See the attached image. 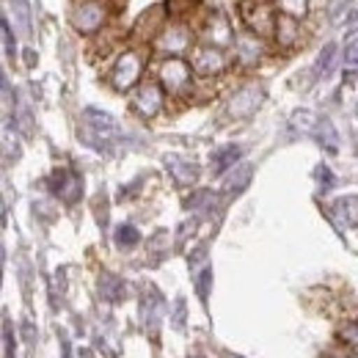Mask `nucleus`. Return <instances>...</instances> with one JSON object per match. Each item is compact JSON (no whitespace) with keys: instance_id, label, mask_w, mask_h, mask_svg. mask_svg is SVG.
Wrapping results in <instances>:
<instances>
[{"instance_id":"nucleus-1","label":"nucleus","mask_w":358,"mask_h":358,"mask_svg":"<svg viewBox=\"0 0 358 358\" xmlns=\"http://www.w3.org/2000/svg\"><path fill=\"white\" fill-rule=\"evenodd\" d=\"M80 141L94 149V152H113L116 149V143H119V124H116V119L110 116V113H105V110H96V108H86L83 110V116H80Z\"/></svg>"},{"instance_id":"nucleus-2","label":"nucleus","mask_w":358,"mask_h":358,"mask_svg":"<svg viewBox=\"0 0 358 358\" xmlns=\"http://www.w3.org/2000/svg\"><path fill=\"white\" fill-rule=\"evenodd\" d=\"M240 11H243V22L248 25L251 34H257V36L275 34V20L278 17H275V11H273L268 0H245L240 6Z\"/></svg>"},{"instance_id":"nucleus-3","label":"nucleus","mask_w":358,"mask_h":358,"mask_svg":"<svg viewBox=\"0 0 358 358\" xmlns=\"http://www.w3.org/2000/svg\"><path fill=\"white\" fill-rule=\"evenodd\" d=\"M141 72H143V61L138 52H122L113 72H110V86L116 91H130L141 80Z\"/></svg>"},{"instance_id":"nucleus-4","label":"nucleus","mask_w":358,"mask_h":358,"mask_svg":"<svg viewBox=\"0 0 358 358\" xmlns=\"http://www.w3.org/2000/svg\"><path fill=\"white\" fill-rule=\"evenodd\" d=\"M163 320H166V301H163V295L155 287H143V292H141V322H143V328L155 336L160 331Z\"/></svg>"},{"instance_id":"nucleus-5","label":"nucleus","mask_w":358,"mask_h":358,"mask_svg":"<svg viewBox=\"0 0 358 358\" xmlns=\"http://www.w3.org/2000/svg\"><path fill=\"white\" fill-rule=\"evenodd\" d=\"M105 20H108V6H105L102 0H83V3L75 8V14H72V25H75V31H80V34H94V31H99V28L105 25Z\"/></svg>"},{"instance_id":"nucleus-6","label":"nucleus","mask_w":358,"mask_h":358,"mask_svg":"<svg viewBox=\"0 0 358 358\" xmlns=\"http://www.w3.org/2000/svg\"><path fill=\"white\" fill-rule=\"evenodd\" d=\"M262 99H265L262 86H243V89H237L231 94L226 110H229L231 119H248V116H254L259 110Z\"/></svg>"},{"instance_id":"nucleus-7","label":"nucleus","mask_w":358,"mask_h":358,"mask_svg":"<svg viewBox=\"0 0 358 358\" xmlns=\"http://www.w3.org/2000/svg\"><path fill=\"white\" fill-rule=\"evenodd\" d=\"M50 190H52V196H58L64 204H75V201L83 196V179L78 177L75 171H69V169H58V171H52V177H50Z\"/></svg>"},{"instance_id":"nucleus-8","label":"nucleus","mask_w":358,"mask_h":358,"mask_svg":"<svg viewBox=\"0 0 358 358\" xmlns=\"http://www.w3.org/2000/svg\"><path fill=\"white\" fill-rule=\"evenodd\" d=\"M133 108L138 116H143V119H155V116L163 110V91H160V86H155V83H143L141 89L135 91Z\"/></svg>"},{"instance_id":"nucleus-9","label":"nucleus","mask_w":358,"mask_h":358,"mask_svg":"<svg viewBox=\"0 0 358 358\" xmlns=\"http://www.w3.org/2000/svg\"><path fill=\"white\" fill-rule=\"evenodd\" d=\"M190 66H193V72L210 78V75H218V72L226 69V55L218 47H199V50L193 52Z\"/></svg>"},{"instance_id":"nucleus-10","label":"nucleus","mask_w":358,"mask_h":358,"mask_svg":"<svg viewBox=\"0 0 358 358\" xmlns=\"http://www.w3.org/2000/svg\"><path fill=\"white\" fill-rule=\"evenodd\" d=\"M160 80L169 91H185L190 83V64L182 61V58H169L163 66H160Z\"/></svg>"},{"instance_id":"nucleus-11","label":"nucleus","mask_w":358,"mask_h":358,"mask_svg":"<svg viewBox=\"0 0 358 358\" xmlns=\"http://www.w3.org/2000/svg\"><path fill=\"white\" fill-rule=\"evenodd\" d=\"M157 47H160L163 52H169V55H179L182 50L190 47V31H187L185 25H179V22L177 25H169V28L160 31Z\"/></svg>"},{"instance_id":"nucleus-12","label":"nucleus","mask_w":358,"mask_h":358,"mask_svg":"<svg viewBox=\"0 0 358 358\" xmlns=\"http://www.w3.org/2000/svg\"><path fill=\"white\" fill-rule=\"evenodd\" d=\"M331 215L342 229L358 226V196H342L331 204Z\"/></svg>"},{"instance_id":"nucleus-13","label":"nucleus","mask_w":358,"mask_h":358,"mask_svg":"<svg viewBox=\"0 0 358 358\" xmlns=\"http://www.w3.org/2000/svg\"><path fill=\"white\" fill-rule=\"evenodd\" d=\"M166 169H169L171 177L177 179L179 185H185V187L199 179V166H196L193 160H187V157H179V155H169V157H166Z\"/></svg>"},{"instance_id":"nucleus-14","label":"nucleus","mask_w":358,"mask_h":358,"mask_svg":"<svg viewBox=\"0 0 358 358\" xmlns=\"http://www.w3.org/2000/svg\"><path fill=\"white\" fill-rule=\"evenodd\" d=\"M240 157H243V146H237V143H226L221 149H215L213 152V174H218V177L229 174Z\"/></svg>"},{"instance_id":"nucleus-15","label":"nucleus","mask_w":358,"mask_h":358,"mask_svg":"<svg viewBox=\"0 0 358 358\" xmlns=\"http://www.w3.org/2000/svg\"><path fill=\"white\" fill-rule=\"evenodd\" d=\"M254 177V166L251 163H240V166H234L231 171H229V177L224 179V193L231 199V196H240L245 187H248V182Z\"/></svg>"},{"instance_id":"nucleus-16","label":"nucleus","mask_w":358,"mask_h":358,"mask_svg":"<svg viewBox=\"0 0 358 358\" xmlns=\"http://www.w3.org/2000/svg\"><path fill=\"white\" fill-rule=\"evenodd\" d=\"M99 295H102L108 303H119V301H124V295H127V284H124L119 275H113V273H102V275H99Z\"/></svg>"},{"instance_id":"nucleus-17","label":"nucleus","mask_w":358,"mask_h":358,"mask_svg":"<svg viewBox=\"0 0 358 358\" xmlns=\"http://www.w3.org/2000/svg\"><path fill=\"white\" fill-rule=\"evenodd\" d=\"M215 207H218V196L213 190H199V193H193L187 199V210L201 215V218H210L215 213Z\"/></svg>"},{"instance_id":"nucleus-18","label":"nucleus","mask_w":358,"mask_h":358,"mask_svg":"<svg viewBox=\"0 0 358 358\" xmlns=\"http://www.w3.org/2000/svg\"><path fill=\"white\" fill-rule=\"evenodd\" d=\"M314 138H317V143H320L328 155H336V152H339V133H336V127H334L331 119H320V124H317V130H314Z\"/></svg>"},{"instance_id":"nucleus-19","label":"nucleus","mask_w":358,"mask_h":358,"mask_svg":"<svg viewBox=\"0 0 358 358\" xmlns=\"http://www.w3.org/2000/svg\"><path fill=\"white\" fill-rule=\"evenodd\" d=\"M336 50L339 47L334 45V42H328V45L320 50L317 64H314V80H325L334 72V66H336Z\"/></svg>"},{"instance_id":"nucleus-20","label":"nucleus","mask_w":358,"mask_h":358,"mask_svg":"<svg viewBox=\"0 0 358 358\" xmlns=\"http://www.w3.org/2000/svg\"><path fill=\"white\" fill-rule=\"evenodd\" d=\"M295 20L298 17H289V14H281L275 20V39H278V45H295V39H298V22Z\"/></svg>"},{"instance_id":"nucleus-21","label":"nucleus","mask_w":358,"mask_h":358,"mask_svg":"<svg viewBox=\"0 0 358 358\" xmlns=\"http://www.w3.org/2000/svg\"><path fill=\"white\" fill-rule=\"evenodd\" d=\"M11 11H14V22L20 28V36L31 39L34 36V25H31V6H28V0H11Z\"/></svg>"},{"instance_id":"nucleus-22","label":"nucleus","mask_w":358,"mask_h":358,"mask_svg":"<svg viewBox=\"0 0 358 358\" xmlns=\"http://www.w3.org/2000/svg\"><path fill=\"white\" fill-rule=\"evenodd\" d=\"M237 52H240V61H245V64H254V61H259V55H262L259 36H257V34L240 36V42H237Z\"/></svg>"},{"instance_id":"nucleus-23","label":"nucleus","mask_w":358,"mask_h":358,"mask_svg":"<svg viewBox=\"0 0 358 358\" xmlns=\"http://www.w3.org/2000/svg\"><path fill=\"white\" fill-rule=\"evenodd\" d=\"M317 124H320V116L312 113V110H295V113H292V130H295V133L314 135Z\"/></svg>"},{"instance_id":"nucleus-24","label":"nucleus","mask_w":358,"mask_h":358,"mask_svg":"<svg viewBox=\"0 0 358 358\" xmlns=\"http://www.w3.org/2000/svg\"><path fill=\"white\" fill-rule=\"evenodd\" d=\"M14 122H17V127L22 130V135H34V113H31V105H28L25 96H20V102H17Z\"/></svg>"},{"instance_id":"nucleus-25","label":"nucleus","mask_w":358,"mask_h":358,"mask_svg":"<svg viewBox=\"0 0 358 358\" xmlns=\"http://www.w3.org/2000/svg\"><path fill=\"white\" fill-rule=\"evenodd\" d=\"M207 39L210 42H215V45H229L231 42V28H229V22H226L224 17H215L210 25H207Z\"/></svg>"},{"instance_id":"nucleus-26","label":"nucleus","mask_w":358,"mask_h":358,"mask_svg":"<svg viewBox=\"0 0 358 358\" xmlns=\"http://www.w3.org/2000/svg\"><path fill=\"white\" fill-rule=\"evenodd\" d=\"M113 240H116V248H135L141 243V231L133 224H122L116 229Z\"/></svg>"},{"instance_id":"nucleus-27","label":"nucleus","mask_w":358,"mask_h":358,"mask_svg":"<svg viewBox=\"0 0 358 358\" xmlns=\"http://www.w3.org/2000/svg\"><path fill=\"white\" fill-rule=\"evenodd\" d=\"M210 284H213V268L207 265V268L196 275V292H199L201 303H207V301H210Z\"/></svg>"},{"instance_id":"nucleus-28","label":"nucleus","mask_w":358,"mask_h":358,"mask_svg":"<svg viewBox=\"0 0 358 358\" xmlns=\"http://www.w3.org/2000/svg\"><path fill=\"white\" fill-rule=\"evenodd\" d=\"M281 11L289 14V17H303L306 8H309V0H278Z\"/></svg>"},{"instance_id":"nucleus-29","label":"nucleus","mask_w":358,"mask_h":358,"mask_svg":"<svg viewBox=\"0 0 358 358\" xmlns=\"http://www.w3.org/2000/svg\"><path fill=\"white\" fill-rule=\"evenodd\" d=\"M3 358H14V331L8 317H3Z\"/></svg>"},{"instance_id":"nucleus-30","label":"nucleus","mask_w":358,"mask_h":358,"mask_svg":"<svg viewBox=\"0 0 358 358\" xmlns=\"http://www.w3.org/2000/svg\"><path fill=\"white\" fill-rule=\"evenodd\" d=\"M3 47H6V55L8 58H14L17 55V42H14V34H11V25H8V20L3 17Z\"/></svg>"},{"instance_id":"nucleus-31","label":"nucleus","mask_w":358,"mask_h":358,"mask_svg":"<svg viewBox=\"0 0 358 358\" xmlns=\"http://www.w3.org/2000/svg\"><path fill=\"white\" fill-rule=\"evenodd\" d=\"M339 339H342L345 345H350L353 350H358V322H350V325H345V328L339 331Z\"/></svg>"},{"instance_id":"nucleus-32","label":"nucleus","mask_w":358,"mask_h":358,"mask_svg":"<svg viewBox=\"0 0 358 358\" xmlns=\"http://www.w3.org/2000/svg\"><path fill=\"white\" fill-rule=\"evenodd\" d=\"M345 66L348 69H358V39L345 47Z\"/></svg>"},{"instance_id":"nucleus-33","label":"nucleus","mask_w":358,"mask_h":358,"mask_svg":"<svg viewBox=\"0 0 358 358\" xmlns=\"http://www.w3.org/2000/svg\"><path fill=\"white\" fill-rule=\"evenodd\" d=\"M317 179H320L322 190H331V187H334V174H331L328 166H320V169H317Z\"/></svg>"},{"instance_id":"nucleus-34","label":"nucleus","mask_w":358,"mask_h":358,"mask_svg":"<svg viewBox=\"0 0 358 358\" xmlns=\"http://www.w3.org/2000/svg\"><path fill=\"white\" fill-rule=\"evenodd\" d=\"M166 8H169V14H182L190 8V0H169Z\"/></svg>"},{"instance_id":"nucleus-35","label":"nucleus","mask_w":358,"mask_h":358,"mask_svg":"<svg viewBox=\"0 0 358 358\" xmlns=\"http://www.w3.org/2000/svg\"><path fill=\"white\" fill-rule=\"evenodd\" d=\"M174 325H177L179 331L185 328V301L182 298L177 301V309H174Z\"/></svg>"},{"instance_id":"nucleus-36","label":"nucleus","mask_w":358,"mask_h":358,"mask_svg":"<svg viewBox=\"0 0 358 358\" xmlns=\"http://www.w3.org/2000/svg\"><path fill=\"white\" fill-rule=\"evenodd\" d=\"M3 108H6V113L11 108V86H8V78L6 75H3Z\"/></svg>"},{"instance_id":"nucleus-37","label":"nucleus","mask_w":358,"mask_h":358,"mask_svg":"<svg viewBox=\"0 0 358 358\" xmlns=\"http://www.w3.org/2000/svg\"><path fill=\"white\" fill-rule=\"evenodd\" d=\"M61 350H64V358H69V342H66V336H61Z\"/></svg>"},{"instance_id":"nucleus-38","label":"nucleus","mask_w":358,"mask_h":358,"mask_svg":"<svg viewBox=\"0 0 358 358\" xmlns=\"http://www.w3.org/2000/svg\"><path fill=\"white\" fill-rule=\"evenodd\" d=\"M25 55H28V58H25V61H28V66H34V64H36V52H34V50H28Z\"/></svg>"},{"instance_id":"nucleus-39","label":"nucleus","mask_w":358,"mask_h":358,"mask_svg":"<svg viewBox=\"0 0 358 358\" xmlns=\"http://www.w3.org/2000/svg\"><path fill=\"white\" fill-rule=\"evenodd\" d=\"M356 116H358V102H356Z\"/></svg>"},{"instance_id":"nucleus-40","label":"nucleus","mask_w":358,"mask_h":358,"mask_svg":"<svg viewBox=\"0 0 358 358\" xmlns=\"http://www.w3.org/2000/svg\"><path fill=\"white\" fill-rule=\"evenodd\" d=\"M342 3H350V0H342Z\"/></svg>"},{"instance_id":"nucleus-41","label":"nucleus","mask_w":358,"mask_h":358,"mask_svg":"<svg viewBox=\"0 0 358 358\" xmlns=\"http://www.w3.org/2000/svg\"><path fill=\"white\" fill-rule=\"evenodd\" d=\"M231 358H240V356H231Z\"/></svg>"}]
</instances>
